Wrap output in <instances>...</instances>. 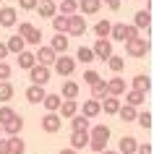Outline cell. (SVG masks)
<instances>
[{
  "label": "cell",
  "instance_id": "32",
  "mask_svg": "<svg viewBox=\"0 0 154 154\" xmlns=\"http://www.w3.org/2000/svg\"><path fill=\"white\" fill-rule=\"evenodd\" d=\"M105 97H107V81H102V79H99L97 84H91V99L102 102Z\"/></svg>",
  "mask_w": 154,
  "mask_h": 154
},
{
  "label": "cell",
  "instance_id": "45",
  "mask_svg": "<svg viewBox=\"0 0 154 154\" xmlns=\"http://www.w3.org/2000/svg\"><path fill=\"white\" fill-rule=\"evenodd\" d=\"M136 154H152V144H149V141L138 144V146H136Z\"/></svg>",
  "mask_w": 154,
  "mask_h": 154
},
{
  "label": "cell",
  "instance_id": "16",
  "mask_svg": "<svg viewBox=\"0 0 154 154\" xmlns=\"http://www.w3.org/2000/svg\"><path fill=\"white\" fill-rule=\"evenodd\" d=\"M21 131H24V118L21 115H16L13 120H8L3 125V133H8V138L11 136H21Z\"/></svg>",
  "mask_w": 154,
  "mask_h": 154
},
{
  "label": "cell",
  "instance_id": "36",
  "mask_svg": "<svg viewBox=\"0 0 154 154\" xmlns=\"http://www.w3.org/2000/svg\"><path fill=\"white\" fill-rule=\"evenodd\" d=\"M52 29H55V34H65L68 32V16L55 13V16H52Z\"/></svg>",
  "mask_w": 154,
  "mask_h": 154
},
{
  "label": "cell",
  "instance_id": "25",
  "mask_svg": "<svg viewBox=\"0 0 154 154\" xmlns=\"http://www.w3.org/2000/svg\"><path fill=\"white\" fill-rule=\"evenodd\" d=\"M45 94H47V91H45V86H34V84H32V86L26 89V99H29L32 105H42Z\"/></svg>",
  "mask_w": 154,
  "mask_h": 154
},
{
  "label": "cell",
  "instance_id": "35",
  "mask_svg": "<svg viewBox=\"0 0 154 154\" xmlns=\"http://www.w3.org/2000/svg\"><path fill=\"white\" fill-rule=\"evenodd\" d=\"M8 149H11V154H24L26 152L24 138H21V136H11L8 138Z\"/></svg>",
  "mask_w": 154,
  "mask_h": 154
},
{
  "label": "cell",
  "instance_id": "44",
  "mask_svg": "<svg viewBox=\"0 0 154 154\" xmlns=\"http://www.w3.org/2000/svg\"><path fill=\"white\" fill-rule=\"evenodd\" d=\"M37 3H39V0H18V8L21 11H34Z\"/></svg>",
  "mask_w": 154,
  "mask_h": 154
},
{
  "label": "cell",
  "instance_id": "1",
  "mask_svg": "<svg viewBox=\"0 0 154 154\" xmlns=\"http://www.w3.org/2000/svg\"><path fill=\"white\" fill-rule=\"evenodd\" d=\"M107 144H110V125L99 123V125H91L89 128V149L91 152H105Z\"/></svg>",
  "mask_w": 154,
  "mask_h": 154
},
{
  "label": "cell",
  "instance_id": "39",
  "mask_svg": "<svg viewBox=\"0 0 154 154\" xmlns=\"http://www.w3.org/2000/svg\"><path fill=\"white\" fill-rule=\"evenodd\" d=\"M152 120H154V115L149 112V110H144V112H136V123H138L144 131H152Z\"/></svg>",
  "mask_w": 154,
  "mask_h": 154
},
{
  "label": "cell",
  "instance_id": "46",
  "mask_svg": "<svg viewBox=\"0 0 154 154\" xmlns=\"http://www.w3.org/2000/svg\"><path fill=\"white\" fill-rule=\"evenodd\" d=\"M102 3H105L110 11H118V8H120V0H102Z\"/></svg>",
  "mask_w": 154,
  "mask_h": 154
},
{
  "label": "cell",
  "instance_id": "9",
  "mask_svg": "<svg viewBox=\"0 0 154 154\" xmlns=\"http://www.w3.org/2000/svg\"><path fill=\"white\" fill-rule=\"evenodd\" d=\"M91 52H94V60H107V57L112 55V42L110 39H97L94 45H91Z\"/></svg>",
  "mask_w": 154,
  "mask_h": 154
},
{
  "label": "cell",
  "instance_id": "33",
  "mask_svg": "<svg viewBox=\"0 0 154 154\" xmlns=\"http://www.w3.org/2000/svg\"><path fill=\"white\" fill-rule=\"evenodd\" d=\"M13 84L11 81H0V102H3V105H8L11 99H13Z\"/></svg>",
  "mask_w": 154,
  "mask_h": 154
},
{
  "label": "cell",
  "instance_id": "4",
  "mask_svg": "<svg viewBox=\"0 0 154 154\" xmlns=\"http://www.w3.org/2000/svg\"><path fill=\"white\" fill-rule=\"evenodd\" d=\"M149 39H144V37H133V39H128L125 42V52H128L131 57H144V55H149Z\"/></svg>",
  "mask_w": 154,
  "mask_h": 154
},
{
  "label": "cell",
  "instance_id": "38",
  "mask_svg": "<svg viewBox=\"0 0 154 154\" xmlns=\"http://www.w3.org/2000/svg\"><path fill=\"white\" fill-rule=\"evenodd\" d=\"M118 115H120V120H123V123H133V120H136V107H131V105H120Z\"/></svg>",
  "mask_w": 154,
  "mask_h": 154
},
{
  "label": "cell",
  "instance_id": "5",
  "mask_svg": "<svg viewBox=\"0 0 154 154\" xmlns=\"http://www.w3.org/2000/svg\"><path fill=\"white\" fill-rule=\"evenodd\" d=\"M52 65H55V73H57V76H71V73L76 71V60L68 57V55H57Z\"/></svg>",
  "mask_w": 154,
  "mask_h": 154
},
{
  "label": "cell",
  "instance_id": "31",
  "mask_svg": "<svg viewBox=\"0 0 154 154\" xmlns=\"http://www.w3.org/2000/svg\"><path fill=\"white\" fill-rule=\"evenodd\" d=\"M34 65H37V60H34V52H29V50L18 52V68L29 71V68H34Z\"/></svg>",
  "mask_w": 154,
  "mask_h": 154
},
{
  "label": "cell",
  "instance_id": "50",
  "mask_svg": "<svg viewBox=\"0 0 154 154\" xmlns=\"http://www.w3.org/2000/svg\"><path fill=\"white\" fill-rule=\"evenodd\" d=\"M99 154H118V152H110V149H105V152H99Z\"/></svg>",
  "mask_w": 154,
  "mask_h": 154
},
{
  "label": "cell",
  "instance_id": "20",
  "mask_svg": "<svg viewBox=\"0 0 154 154\" xmlns=\"http://www.w3.org/2000/svg\"><path fill=\"white\" fill-rule=\"evenodd\" d=\"M79 91H81V86L68 79V81L63 84V89H60V99H79Z\"/></svg>",
  "mask_w": 154,
  "mask_h": 154
},
{
  "label": "cell",
  "instance_id": "41",
  "mask_svg": "<svg viewBox=\"0 0 154 154\" xmlns=\"http://www.w3.org/2000/svg\"><path fill=\"white\" fill-rule=\"evenodd\" d=\"M16 115H18V112H16L11 105H3V107H0V125H5L8 120H13Z\"/></svg>",
  "mask_w": 154,
  "mask_h": 154
},
{
  "label": "cell",
  "instance_id": "37",
  "mask_svg": "<svg viewBox=\"0 0 154 154\" xmlns=\"http://www.w3.org/2000/svg\"><path fill=\"white\" fill-rule=\"evenodd\" d=\"M71 128L73 131H89L91 123H89V118H84V115H73L71 118Z\"/></svg>",
  "mask_w": 154,
  "mask_h": 154
},
{
  "label": "cell",
  "instance_id": "17",
  "mask_svg": "<svg viewBox=\"0 0 154 154\" xmlns=\"http://www.w3.org/2000/svg\"><path fill=\"white\" fill-rule=\"evenodd\" d=\"M47 47L52 50L55 55H65V52H68V37H65V34H55Z\"/></svg>",
  "mask_w": 154,
  "mask_h": 154
},
{
  "label": "cell",
  "instance_id": "11",
  "mask_svg": "<svg viewBox=\"0 0 154 154\" xmlns=\"http://www.w3.org/2000/svg\"><path fill=\"white\" fill-rule=\"evenodd\" d=\"M57 115H60L63 120H71L73 115H79V102H76V99H63V102H60Z\"/></svg>",
  "mask_w": 154,
  "mask_h": 154
},
{
  "label": "cell",
  "instance_id": "13",
  "mask_svg": "<svg viewBox=\"0 0 154 154\" xmlns=\"http://www.w3.org/2000/svg\"><path fill=\"white\" fill-rule=\"evenodd\" d=\"M89 146V131H73L71 133V149L79 152V149H86Z\"/></svg>",
  "mask_w": 154,
  "mask_h": 154
},
{
  "label": "cell",
  "instance_id": "43",
  "mask_svg": "<svg viewBox=\"0 0 154 154\" xmlns=\"http://www.w3.org/2000/svg\"><path fill=\"white\" fill-rule=\"evenodd\" d=\"M11 73H13V71H11V65L3 60V63H0V81H8V79H11Z\"/></svg>",
  "mask_w": 154,
  "mask_h": 154
},
{
  "label": "cell",
  "instance_id": "3",
  "mask_svg": "<svg viewBox=\"0 0 154 154\" xmlns=\"http://www.w3.org/2000/svg\"><path fill=\"white\" fill-rule=\"evenodd\" d=\"M18 37H21L26 45H34V47H39V42H42V29H37L34 24L24 21V24H18Z\"/></svg>",
  "mask_w": 154,
  "mask_h": 154
},
{
  "label": "cell",
  "instance_id": "51",
  "mask_svg": "<svg viewBox=\"0 0 154 154\" xmlns=\"http://www.w3.org/2000/svg\"><path fill=\"white\" fill-rule=\"evenodd\" d=\"M0 138H3V125H0Z\"/></svg>",
  "mask_w": 154,
  "mask_h": 154
},
{
  "label": "cell",
  "instance_id": "47",
  "mask_svg": "<svg viewBox=\"0 0 154 154\" xmlns=\"http://www.w3.org/2000/svg\"><path fill=\"white\" fill-rule=\"evenodd\" d=\"M0 154H11V149H8V138H0Z\"/></svg>",
  "mask_w": 154,
  "mask_h": 154
},
{
  "label": "cell",
  "instance_id": "49",
  "mask_svg": "<svg viewBox=\"0 0 154 154\" xmlns=\"http://www.w3.org/2000/svg\"><path fill=\"white\" fill-rule=\"evenodd\" d=\"M57 154H79V152H73L71 146H68V149H60V152H57Z\"/></svg>",
  "mask_w": 154,
  "mask_h": 154
},
{
  "label": "cell",
  "instance_id": "8",
  "mask_svg": "<svg viewBox=\"0 0 154 154\" xmlns=\"http://www.w3.org/2000/svg\"><path fill=\"white\" fill-rule=\"evenodd\" d=\"M29 79H32L34 86H45V84L50 81V68H45V65H34V68H29Z\"/></svg>",
  "mask_w": 154,
  "mask_h": 154
},
{
  "label": "cell",
  "instance_id": "21",
  "mask_svg": "<svg viewBox=\"0 0 154 154\" xmlns=\"http://www.w3.org/2000/svg\"><path fill=\"white\" fill-rule=\"evenodd\" d=\"M120 105H123V102L118 97H105L102 102H99V107H102V112H105V115H118Z\"/></svg>",
  "mask_w": 154,
  "mask_h": 154
},
{
  "label": "cell",
  "instance_id": "52",
  "mask_svg": "<svg viewBox=\"0 0 154 154\" xmlns=\"http://www.w3.org/2000/svg\"><path fill=\"white\" fill-rule=\"evenodd\" d=\"M52 3H60V0H52Z\"/></svg>",
  "mask_w": 154,
  "mask_h": 154
},
{
  "label": "cell",
  "instance_id": "40",
  "mask_svg": "<svg viewBox=\"0 0 154 154\" xmlns=\"http://www.w3.org/2000/svg\"><path fill=\"white\" fill-rule=\"evenodd\" d=\"M73 60H81V63L89 65L91 60H94V52H91V47H79V50H76V57H73Z\"/></svg>",
  "mask_w": 154,
  "mask_h": 154
},
{
  "label": "cell",
  "instance_id": "23",
  "mask_svg": "<svg viewBox=\"0 0 154 154\" xmlns=\"http://www.w3.org/2000/svg\"><path fill=\"white\" fill-rule=\"evenodd\" d=\"M133 89L141 91V94H149V91H152V76H146V73H138L136 79H133Z\"/></svg>",
  "mask_w": 154,
  "mask_h": 154
},
{
  "label": "cell",
  "instance_id": "26",
  "mask_svg": "<svg viewBox=\"0 0 154 154\" xmlns=\"http://www.w3.org/2000/svg\"><path fill=\"white\" fill-rule=\"evenodd\" d=\"M144 97H146V94H141V91H136V89H131V91H125V94H123V99H125L123 105L141 107V105H144Z\"/></svg>",
  "mask_w": 154,
  "mask_h": 154
},
{
  "label": "cell",
  "instance_id": "27",
  "mask_svg": "<svg viewBox=\"0 0 154 154\" xmlns=\"http://www.w3.org/2000/svg\"><path fill=\"white\" fill-rule=\"evenodd\" d=\"M110 29H112V21H107V18L97 21V24H94V34H97V39H110Z\"/></svg>",
  "mask_w": 154,
  "mask_h": 154
},
{
  "label": "cell",
  "instance_id": "42",
  "mask_svg": "<svg viewBox=\"0 0 154 154\" xmlns=\"http://www.w3.org/2000/svg\"><path fill=\"white\" fill-rule=\"evenodd\" d=\"M99 79H102V76H99L97 71H91V68H89V71H86V73L81 76V81H84V84H89V86H91V84H97Z\"/></svg>",
  "mask_w": 154,
  "mask_h": 154
},
{
  "label": "cell",
  "instance_id": "34",
  "mask_svg": "<svg viewBox=\"0 0 154 154\" xmlns=\"http://www.w3.org/2000/svg\"><path fill=\"white\" fill-rule=\"evenodd\" d=\"M107 65H110V71H112V73H123V71H125V60H123L120 55H115V52L107 57Z\"/></svg>",
  "mask_w": 154,
  "mask_h": 154
},
{
  "label": "cell",
  "instance_id": "53",
  "mask_svg": "<svg viewBox=\"0 0 154 154\" xmlns=\"http://www.w3.org/2000/svg\"><path fill=\"white\" fill-rule=\"evenodd\" d=\"M0 3H3V0H0Z\"/></svg>",
  "mask_w": 154,
  "mask_h": 154
},
{
  "label": "cell",
  "instance_id": "15",
  "mask_svg": "<svg viewBox=\"0 0 154 154\" xmlns=\"http://www.w3.org/2000/svg\"><path fill=\"white\" fill-rule=\"evenodd\" d=\"M133 26H136L138 32L141 29H152V11H136V16H133Z\"/></svg>",
  "mask_w": 154,
  "mask_h": 154
},
{
  "label": "cell",
  "instance_id": "14",
  "mask_svg": "<svg viewBox=\"0 0 154 154\" xmlns=\"http://www.w3.org/2000/svg\"><path fill=\"white\" fill-rule=\"evenodd\" d=\"M125 91H128V86H125L123 79H110V81H107V97H118L120 99Z\"/></svg>",
  "mask_w": 154,
  "mask_h": 154
},
{
  "label": "cell",
  "instance_id": "29",
  "mask_svg": "<svg viewBox=\"0 0 154 154\" xmlns=\"http://www.w3.org/2000/svg\"><path fill=\"white\" fill-rule=\"evenodd\" d=\"M57 13H60V16H73V13H79V0H60Z\"/></svg>",
  "mask_w": 154,
  "mask_h": 154
},
{
  "label": "cell",
  "instance_id": "2",
  "mask_svg": "<svg viewBox=\"0 0 154 154\" xmlns=\"http://www.w3.org/2000/svg\"><path fill=\"white\" fill-rule=\"evenodd\" d=\"M133 37H141L133 24H112V29H110V42H112V39L128 42V39H133Z\"/></svg>",
  "mask_w": 154,
  "mask_h": 154
},
{
  "label": "cell",
  "instance_id": "12",
  "mask_svg": "<svg viewBox=\"0 0 154 154\" xmlns=\"http://www.w3.org/2000/svg\"><path fill=\"white\" fill-rule=\"evenodd\" d=\"M16 21H18L16 8H11V5H3V8H0V26H3V29L16 26Z\"/></svg>",
  "mask_w": 154,
  "mask_h": 154
},
{
  "label": "cell",
  "instance_id": "28",
  "mask_svg": "<svg viewBox=\"0 0 154 154\" xmlns=\"http://www.w3.org/2000/svg\"><path fill=\"white\" fill-rule=\"evenodd\" d=\"M60 94H45V99H42V105H45V110L47 112H57L60 110Z\"/></svg>",
  "mask_w": 154,
  "mask_h": 154
},
{
  "label": "cell",
  "instance_id": "24",
  "mask_svg": "<svg viewBox=\"0 0 154 154\" xmlns=\"http://www.w3.org/2000/svg\"><path fill=\"white\" fill-rule=\"evenodd\" d=\"M136 146H138V141L133 136H123L120 144H118V154H136Z\"/></svg>",
  "mask_w": 154,
  "mask_h": 154
},
{
  "label": "cell",
  "instance_id": "19",
  "mask_svg": "<svg viewBox=\"0 0 154 154\" xmlns=\"http://www.w3.org/2000/svg\"><path fill=\"white\" fill-rule=\"evenodd\" d=\"M102 112V107H99V102L97 99H84V105H81V115L84 118H97V115Z\"/></svg>",
  "mask_w": 154,
  "mask_h": 154
},
{
  "label": "cell",
  "instance_id": "48",
  "mask_svg": "<svg viewBox=\"0 0 154 154\" xmlns=\"http://www.w3.org/2000/svg\"><path fill=\"white\" fill-rule=\"evenodd\" d=\"M8 57V47H5V42H0V63Z\"/></svg>",
  "mask_w": 154,
  "mask_h": 154
},
{
  "label": "cell",
  "instance_id": "22",
  "mask_svg": "<svg viewBox=\"0 0 154 154\" xmlns=\"http://www.w3.org/2000/svg\"><path fill=\"white\" fill-rule=\"evenodd\" d=\"M99 8H102V0H79V11L84 16H94L99 13Z\"/></svg>",
  "mask_w": 154,
  "mask_h": 154
},
{
  "label": "cell",
  "instance_id": "10",
  "mask_svg": "<svg viewBox=\"0 0 154 154\" xmlns=\"http://www.w3.org/2000/svg\"><path fill=\"white\" fill-rule=\"evenodd\" d=\"M60 125H63V118H60L57 112H47L45 118H42V131H45V133H57Z\"/></svg>",
  "mask_w": 154,
  "mask_h": 154
},
{
  "label": "cell",
  "instance_id": "7",
  "mask_svg": "<svg viewBox=\"0 0 154 154\" xmlns=\"http://www.w3.org/2000/svg\"><path fill=\"white\" fill-rule=\"evenodd\" d=\"M55 52L47 47V45H39L37 47V52H34V60H37V65H45V68H50V65L55 63Z\"/></svg>",
  "mask_w": 154,
  "mask_h": 154
},
{
  "label": "cell",
  "instance_id": "30",
  "mask_svg": "<svg viewBox=\"0 0 154 154\" xmlns=\"http://www.w3.org/2000/svg\"><path fill=\"white\" fill-rule=\"evenodd\" d=\"M5 47H8V55H11V52H13V55H18V52H24V50H26V42L16 34V37H11V39L5 42Z\"/></svg>",
  "mask_w": 154,
  "mask_h": 154
},
{
  "label": "cell",
  "instance_id": "18",
  "mask_svg": "<svg viewBox=\"0 0 154 154\" xmlns=\"http://www.w3.org/2000/svg\"><path fill=\"white\" fill-rule=\"evenodd\" d=\"M34 11H39L42 18H52V16L57 13V3H52V0H39Z\"/></svg>",
  "mask_w": 154,
  "mask_h": 154
},
{
  "label": "cell",
  "instance_id": "6",
  "mask_svg": "<svg viewBox=\"0 0 154 154\" xmlns=\"http://www.w3.org/2000/svg\"><path fill=\"white\" fill-rule=\"evenodd\" d=\"M71 37H81V34H86V21H84V16H79V13H73V16H68V32Z\"/></svg>",
  "mask_w": 154,
  "mask_h": 154
}]
</instances>
